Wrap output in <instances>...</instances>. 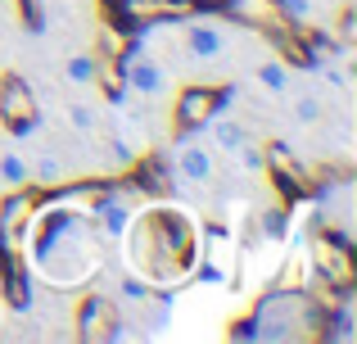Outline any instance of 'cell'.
<instances>
[{
    "mask_svg": "<svg viewBox=\"0 0 357 344\" xmlns=\"http://www.w3.org/2000/svg\"><path fill=\"white\" fill-rule=\"evenodd\" d=\"M122 258L127 272L145 276L154 290H176L190 281V267L199 263V222L190 218V209L163 200L145 204L131 213V222L122 227Z\"/></svg>",
    "mask_w": 357,
    "mask_h": 344,
    "instance_id": "obj_1",
    "label": "cell"
},
{
    "mask_svg": "<svg viewBox=\"0 0 357 344\" xmlns=\"http://www.w3.org/2000/svg\"><path fill=\"white\" fill-rule=\"evenodd\" d=\"M100 240L105 236L91 213L45 200V190L23 227V249H32L27 267L54 290H77L100 272Z\"/></svg>",
    "mask_w": 357,
    "mask_h": 344,
    "instance_id": "obj_2",
    "label": "cell"
},
{
    "mask_svg": "<svg viewBox=\"0 0 357 344\" xmlns=\"http://www.w3.org/2000/svg\"><path fill=\"white\" fill-rule=\"evenodd\" d=\"M231 96H236L231 82H222V87H208V82H190V87H181V91H176V100H172V118H167L172 136L181 141V136L199 132L208 118H218L222 109H227Z\"/></svg>",
    "mask_w": 357,
    "mask_h": 344,
    "instance_id": "obj_3",
    "label": "cell"
},
{
    "mask_svg": "<svg viewBox=\"0 0 357 344\" xmlns=\"http://www.w3.org/2000/svg\"><path fill=\"white\" fill-rule=\"evenodd\" d=\"M307 263H312V272H321V285L349 290L353 285V240L335 227H321V236L307 249Z\"/></svg>",
    "mask_w": 357,
    "mask_h": 344,
    "instance_id": "obj_4",
    "label": "cell"
},
{
    "mask_svg": "<svg viewBox=\"0 0 357 344\" xmlns=\"http://www.w3.org/2000/svg\"><path fill=\"white\" fill-rule=\"evenodd\" d=\"M32 127H41L36 91L27 87L18 73H0V132L5 136H27Z\"/></svg>",
    "mask_w": 357,
    "mask_h": 344,
    "instance_id": "obj_5",
    "label": "cell"
},
{
    "mask_svg": "<svg viewBox=\"0 0 357 344\" xmlns=\"http://www.w3.org/2000/svg\"><path fill=\"white\" fill-rule=\"evenodd\" d=\"M122 327V313H118V299L100 290H86L73 313V340L82 344H114V331Z\"/></svg>",
    "mask_w": 357,
    "mask_h": 344,
    "instance_id": "obj_6",
    "label": "cell"
},
{
    "mask_svg": "<svg viewBox=\"0 0 357 344\" xmlns=\"http://www.w3.org/2000/svg\"><path fill=\"white\" fill-rule=\"evenodd\" d=\"M262 154H267V168H262V177H271V186H276L280 204H289V209H294L298 200H312V195H317L312 177L298 168L294 154H289L280 141H267V145H262Z\"/></svg>",
    "mask_w": 357,
    "mask_h": 344,
    "instance_id": "obj_7",
    "label": "cell"
},
{
    "mask_svg": "<svg viewBox=\"0 0 357 344\" xmlns=\"http://www.w3.org/2000/svg\"><path fill=\"white\" fill-rule=\"evenodd\" d=\"M181 50H185V59H195V63L222 59V54H227V27L213 23V18L190 14V23H185V32H181Z\"/></svg>",
    "mask_w": 357,
    "mask_h": 344,
    "instance_id": "obj_8",
    "label": "cell"
},
{
    "mask_svg": "<svg viewBox=\"0 0 357 344\" xmlns=\"http://www.w3.org/2000/svg\"><path fill=\"white\" fill-rule=\"evenodd\" d=\"M118 73H122V87L127 91H140V96H163V87H167V77H163V63L154 59V54H136V50H127L118 59Z\"/></svg>",
    "mask_w": 357,
    "mask_h": 344,
    "instance_id": "obj_9",
    "label": "cell"
},
{
    "mask_svg": "<svg viewBox=\"0 0 357 344\" xmlns=\"http://www.w3.org/2000/svg\"><path fill=\"white\" fill-rule=\"evenodd\" d=\"M172 177H181L185 186H208L218 177V163H213V150L195 145L190 136H181L176 145V159H172Z\"/></svg>",
    "mask_w": 357,
    "mask_h": 344,
    "instance_id": "obj_10",
    "label": "cell"
},
{
    "mask_svg": "<svg viewBox=\"0 0 357 344\" xmlns=\"http://www.w3.org/2000/svg\"><path fill=\"white\" fill-rule=\"evenodd\" d=\"M258 231L267 236V245H285V240L294 236V213H289V204H271L267 213H258Z\"/></svg>",
    "mask_w": 357,
    "mask_h": 344,
    "instance_id": "obj_11",
    "label": "cell"
},
{
    "mask_svg": "<svg viewBox=\"0 0 357 344\" xmlns=\"http://www.w3.org/2000/svg\"><path fill=\"white\" fill-rule=\"evenodd\" d=\"M27 168H32V186H36V190H54V186L68 181V168H63L59 154H41V159L27 163Z\"/></svg>",
    "mask_w": 357,
    "mask_h": 344,
    "instance_id": "obj_12",
    "label": "cell"
},
{
    "mask_svg": "<svg viewBox=\"0 0 357 344\" xmlns=\"http://www.w3.org/2000/svg\"><path fill=\"white\" fill-rule=\"evenodd\" d=\"M213 123V145L218 150H227V154H236L244 141H249V127L236 123V118H208Z\"/></svg>",
    "mask_w": 357,
    "mask_h": 344,
    "instance_id": "obj_13",
    "label": "cell"
},
{
    "mask_svg": "<svg viewBox=\"0 0 357 344\" xmlns=\"http://www.w3.org/2000/svg\"><path fill=\"white\" fill-rule=\"evenodd\" d=\"M32 181V168H27V159L18 150H0V186H27Z\"/></svg>",
    "mask_w": 357,
    "mask_h": 344,
    "instance_id": "obj_14",
    "label": "cell"
},
{
    "mask_svg": "<svg viewBox=\"0 0 357 344\" xmlns=\"http://www.w3.org/2000/svg\"><path fill=\"white\" fill-rule=\"evenodd\" d=\"M149 294H154V285H149L145 276H136V272H127L118 281V304H136V308H145Z\"/></svg>",
    "mask_w": 357,
    "mask_h": 344,
    "instance_id": "obj_15",
    "label": "cell"
},
{
    "mask_svg": "<svg viewBox=\"0 0 357 344\" xmlns=\"http://www.w3.org/2000/svg\"><path fill=\"white\" fill-rule=\"evenodd\" d=\"M258 82L271 91V96H285V91H289V73H285V63H280V59H267V63L258 68Z\"/></svg>",
    "mask_w": 357,
    "mask_h": 344,
    "instance_id": "obj_16",
    "label": "cell"
},
{
    "mask_svg": "<svg viewBox=\"0 0 357 344\" xmlns=\"http://www.w3.org/2000/svg\"><path fill=\"white\" fill-rule=\"evenodd\" d=\"M63 73H68V82H77V87H91L96 73H100V59H96V54H73Z\"/></svg>",
    "mask_w": 357,
    "mask_h": 344,
    "instance_id": "obj_17",
    "label": "cell"
},
{
    "mask_svg": "<svg viewBox=\"0 0 357 344\" xmlns=\"http://www.w3.org/2000/svg\"><path fill=\"white\" fill-rule=\"evenodd\" d=\"M68 123L77 127L82 136H96V132H100V114H96L91 105H68Z\"/></svg>",
    "mask_w": 357,
    "mask_h": 344,
    "instance_id": "obj_18",
    "label": "cell"
},
{
    "mask_svg": "<svg viewBox=\"0 0 357 344\" xmlns=\"http://www.w3.org/2000/svg\"><path fill=\"white\" fill-rule=\"evenodd\" d=\"M321 114H326L321 96H298V100H294V118H298V123H303V127L321 123Z\"/></svg>",
    "mask_w": 357,
    "mask_h": 344,
    "instance_id": "obj_19",
    "label": "cell"
},
{
    "mask_svg": "<svg viewBox=\"0 0 357 344\" xmlns=\"http://www.w3.org/2000/svg\"><path fill=\"white\" fill-rule=\"evenodd\" d=\"M236 159H240V168H249V172H262V168H267V154H262V145H253V136L236 150Z\"/></svg>",
    "mask_w": 357,
    "mask_h": 344,
    "instance_id": "obj_20",
    "label": "cell"
}]
</instances>
